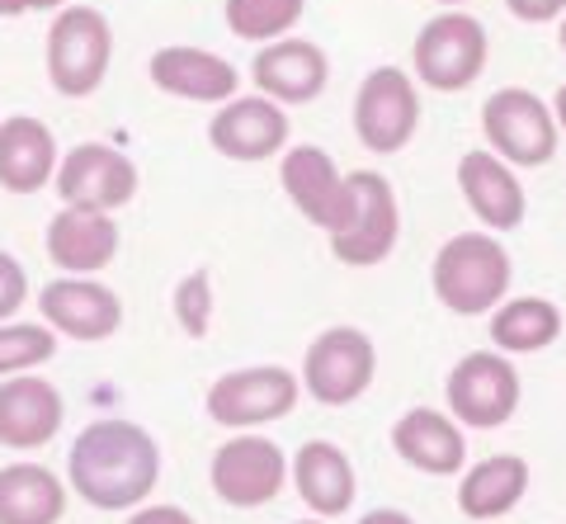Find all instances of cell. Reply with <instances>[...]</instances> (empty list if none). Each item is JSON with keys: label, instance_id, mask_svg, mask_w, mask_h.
I'll list each match as a JSON object with an SVG mask.
<instances>
[{"label": "cell", "instance_id": "obj_1", "mask_svg": "<svg viewBox=\"0 0 566 524\" xmlns=\"http://www.w3.org/2000/svg\"><path fill=\"white\" fill-rule=\"evenodd\" d=\"M71 492L95 511H137L161 482V449L137 421H91L66 453Z\"/></svg>", "mask_w": 566, "mask_h": 524}, {"label": "cell", "instance_id": "obj_2", "mask_svg": "<svg viewBox=\"0 0 566 524\" xmlns=\"http://www.w3.org/2000/svg\"><path fill=\"white\" fill-rule=\"evenodd\" d=\"M510 251L501 247L495 232H458L449 237L434 255V298L444 303L458 317H482V312H495L510 293Z\"/></svg>", "mask_w": 566, "mask_h": 524}, {"label": "cell", "instance_id": "obj_3", "mask_svg": "<svg viewBox=\"0 0 566 524\" xmlns=\"http://www.w3.org/2000/svg\"><path fill=\"white\" fill-rule=\"evenodd\" d=\"M114 62V29L95 6H62L48 29V81L66 99L95 95Z\"/></svg>", "mask_w": 566, "mask_h": 524}, {"label": "cell", "instance_id": "obj_4", "mask_svg": "<svg viewBox=\"0 0 566 524\" xmlns=\"http://www.w3.org/2000/svg\"><path fill=\"white\" fill-rule=\"evenodd\" d=\"M486 48L491 43H486L482 20H472L468 10H444L416 33L411 62H416V76L430 85V91L458 95L482 76Z\"/></svg>", "mask_w": 566, "mask_h": 524}, {"label": "cell", "instance_id": "obj_5", "mask_svg": "<svg viewBox=\"0 0 566 524\" xmlns=\"http://www.w3.org/2000/svg\"><path fill=\"white\" fill-rule=\"evenodd\" d=\"M482 133L505 166H547L557 156V118L524 85H505L482 104Z\"/></svg>", "mask_w": 566, "mask_h": 524}, {"label": "cell", "instance_id": "obj_6", "mask_svg": "<svg viewBox=\"0 0 566 524\" xmlns=\"http://www.w3.org/2000/svg\"><path fill=\"white\" fill-rule=\"evenodd\" d=\"M378 374V349L359 326H331L322 331L307 355H303V388L322 401V407H349L368 392Z\"/></svg>", "mask_w": 566, "mask_h": 524}, {"label": "cell", "instance_id": "obj_7", "mask_svg": "<svg viewBox=\"0 0 566 524\" xmlns=\"http://www.w3.org/2000/svg\"><path fill=\"white\" fill-rule=\"evenodd\" d=\"M444 397H449V411L458 426L495 430L520 407V374L501 349H472V355L453 364Z\"/></svg>", "mask_w": 566, "mask_h": 524}, {"label": "cell", "instance_id": "obj_8", "mask_svg": "<svg viewBox=\"0 0 566 524\" xmlns=\"http://www.w3.org/2000/svg\"><path fill=\"white\" fill-rule=\"evenodd\" d=\"M297 397H303V382L297 374H289L283 364H255V369H232L222 374L208 388V416L227 430H255L283 421Z\"/></svg>", "mask_w": 566, "mask_h": 524}, {"label": "cell", "instance_id": "obj_9", "mask_svg": "<svg viewBox=\"0 0 566 524\" xmlns=\"http://www.w3.org/2000/svg\"><path fill=\"white\" fill-rule=\"evenodd\" d=\"M349 195H354V213L345 222V232L331 237V251L340 265H354V270L382 265L397 251V237H401V208L392 185L378 170H354Z\"/></svg>", "mask_w": 566, "mask_h": 524}, {"label": "cell", "instance_id": "obj_10", "mask_svg": "<svg viewBox=\"0 0 566 524\" xmlns=\"http://www.w3.org/2000/svg\"><path fill=\"white\" fill-rule=\"evenodd\" d=\"M208 482H212V492H218V501L237 505V511H260V505H270L283 492V482H289V459H283V449L274 440L241 430L237 440H227L212 453Z\"/></svg>", "mask_w": 566, "mask_h": 524}, {"label": "cell", "instance_id": "obj_11", "mask_svg": "<svg viewBox=\"0 0 566 524\" xmlns=\"http://www.w3.org/2000/svg\"><path fill=\"white\" fill-rule=\"evenodd\" d=\"M420 128V95L416 81L397 66H374L354 95V133L378 156H397Z\"/></svg>", "mask_w": 566, "mask_h": 524}, {"label": "cell", "instance_id": "obj_12", "mask_svg": "<svg viewBox=\"0 0 566 524\" xmlns=\"http://www.w3.org/2000/svg\"><path fill=\"white\" fill-rule=\"evenodd\" d=\"M57 199L66 208H95V213H114V208L133 203L137 195V166L133 156L104 143H81L57 161Z\"/></svg>", "mask_w": 566, "mask_h": 524}, {"label": "cell", "instance_id": "obj_13", "mask_svg": "<svg viewBox=\"0 0 566 524\" xmlns=\"http://www.w3.org/2000/svg\"><path fill=\"white\" fill-rule=\"evenodd\" d=\"M283 189H289L293 208L303 213L312 227H322L326 237L345 232V222L354 213V195H349V175L331 161L322 147H293L283 151V170H279Z\"/></svg>", "mask_w": 566, "mask_h": 524}, {"label": "cell", "instance_id": "obj_14", "mask_svg": "<svg viewBox=\"0 0 566 524\" xmlns=\"http://www.w3.org/2000/svg\"><path fill=\"white\" fill-rule=\"evenodd\" d=\"M39 312L52 336H71V340H109L123 326V303L114 289H104L99 279L85 274H66L52 279L39 293Z\"/></svg>", "mask_w": 566, "mask_h": 524}, {"label": "cell", "instance_id": "obj_15", "mask_svg": "<svg viewBox=\"0 0 566 524\" xmlns=\"http://www.w3.org/2000/svg\"><path fill=\"white\" fill-rule=\"evenodd\" d=\"M208 143L218 147L227 161H270L274 151L289 143V114L264 95H237L227 99L208 124Z\"/></svg>", "mask_w": 566, "mask_h": 524}, {"label": "cell", "instance_id": "obj_16", "mask_svg": "<svg viewBox=\"0 0 566 524\" xmlns=\"http://www.w3.org/2000/svg\"><path fill=\"white\" fill-rule=\"evenodd\" d=\"M62 392L52 388L48 378H29V374H14V378H0V444L6 449H43L57 440L62 430Z\"/></svg>", "mask_w": 566, "mask_h": 524}, {"label": "cell", "instance_id": "obj_17", "mask_svg": "<svg viewBox=\"0 0 566 524\" xmlns=\"http://www.w3.org/2000/svg\"><path fill=\"white\" fill-rule=\"evenodd\" d=\"M147 72L156 91H166L175 99H193V104H227L237 99V85H241L237 66L227 57L208 48H185V43L156 48Z\"/></svg>", "mask_w": 566, "mask_h": 524}, {"label": "cell", "instance_id": "obj_18", "mask_svg": "<svg viewBox=\"0 0 566 524\" xmlns=\"http://www.w3.org/2000/svg\"><path fill=\"white\" fill-rule=\"evenodd\" d=\"M251 76L260 85V95L283 109V104H307L322 95L331 81V62H326V52L307 39H279L255 52Z\"/></svg>", "mask_w": 566, "mask_h": 524}, {"label": "cell", "instance_id": "obj_19", "mask_svg": "<svg viewBox=\"0 0 566 524\" xmlns=\"http://www.w3.org/2000/svg\"><path fill=\"white\" fill-rule=\"evenodd\" d=\"M458 189H463L476 222L491 227V232H515L528 213L524 185L495 151H468L463 161H458Z\"/></svg>", "mask_w": 566, "mask_h": 524}, {"label": "cell", "instance_id": "obj_20", "mask_svg": "<svg viewBox=\"0 0 566 524\" xmlns=\"http://www.w3.org/2000/svg\"><path fill=\"white\" fill-rule=\"evenodd\" d=\"M392 449L430 478H453V473L468 468L463 426L444 411H430V407H411L401 416V421L392 426Z\"/></svg>", "mask_w": 566, "mask_h": 524}, {"label": "cell", "instance_id": "obj_21", "mask_svg": "<svg viewBox=\"0 0 566 524\" xmlns=\"http://www.w3.org/2000/svg\"><path fill=\"white\" fill-rule=\"evenodd\" d=\"M48 255L66 274H99L118 255V222L95 208H62L48 222Z\"/></svg>", "mask_w": 566, "mask_h": 524}, {"label": "cell", "instance_id": "obj_22", "mask_svg": "<svg viewBox=\"0 0 566 524\" xmlns=\"http://www.w3.org/2000/svg\"><path fill=\"white\" fill-rule=\"evenodd\" d=\"M289 478L297 486V496L307 501V511H316L322 520L345 515L354 505V492H359L349 453L340 444H331V440H307L303 449H297L293 463H289Z\"/></svg>", "mask_w": 566, "mask_h": 524}, {"label": "cell", "instance_id": "obj_23", "mask_svg": "<svg viewBox=\"0 0 566 524\" xmlns=\"http://www.w3.org/2000/svg\"><path fill=\"white\" fill-rule=\"evenodd\" d=\"M57 175V137L43 118L14 114L0 124V185L10 195H39Z\"/></svg>", "mask_w": 566, "mask_h": 524}, {"label": "cell", "instance_id": "obj_24", "mask_svg": "<svg viewBox=\"0 0 566 524\" xmlns=\"http://www.w3.org/2000/svg\"><path fill=\"white\" fill-rule=\"evenodd\" d=\"M528 492V463L520 453H491V459L463 468L458 482V511L468 520H501Z\"/></svg>", "mask_w": 566, "mask_h": 524}, {"label": "cell", "instance_id": "obj_25", "mask_svg": "<svg viewBox=\"0 0 566 524\" xmlns=\"http://www.w3.org/2000/svg\"><path fill=\"white\" fill-rule=\"evenodd\" d=\"M66 515V486L43 463L0 468V524H57Z\"/></svg>", "mask_w": 566, "mask_h": 524}, {"label": "cell", "instance_id": "obj_26", "mask_svg": "<svg viewBox=\"0 0 566 524\" xmlns=\"http://www.w3.org/2000/svg\"><path fill=\"white\" fill-rule=\"evenodd\" d=\"M562 336V312L547 298H510L491 312V340L501 355H534Z\"/></svg>", "mask_w": 566, "mask_h": 524}, {"label": "cell", "instance_id": "obj_27", "mask_svg": "<svg viewBox=\"0 0 566 524\" xmlns=\"http://www.w3.org/2000/svg\"><path fill=\"white\" fill-rule=\"evenodd\" d=\"M307 0H227V29L245 43H279L297 20H303Z\"/></svg>", "mask_w": 566, "mask_h": 524}, {"label": "cell", "instance_id": "obj_28", "mask_svg": "<svg viewBox=\"0 0 566 524\" xmlns=\"http://www.w3.org/2000/svg\"><path fill=\"white\" fill-rule=\"evenodd\" d=\"M57 355V336L33 322H0V378L29 374Z\"/></svg>", "mask_w": 566, "mask_h": 524}, {"label": "cell", "instance_id": "obj_29", "mask_svg": "<svg viewBox=\"0 0 566 524\" xmlns=\"http://www.w3.org/2000/svg\"><path fill=\"white\" fill-rule=\"evenodd\" d=\"M175 317H180L185 336H203L212 322V279L208 270H189L175 289Z\"/></svg>", "mask_w": 566, "mask_h": 524}, {"label": "cell", "instance_id": "obj_30", "mask_svg": "<svg viewBox=\"0 0 566 524\" xmlns=\"http://www.w3.org/2000/svg\"><path fill=\"white\" fill-rule=\"evenodd\" d=\"M29 298V274L10 251H0V322H10Z\"/></svg>", "mask_w": 566, "mask_h": 524}, {"label": "cell", "instance_id": "obj_31", "mask_svg": "<svg viewBox=\"0 0 566 524\" xmlns=\"http://www.w3.org/2000/svg\"><path fill=\"white\" fill-rule=\"evenodd\" d=\"M505 10L524 24H547L557 14H566V0H505Z\"/></svg>", "mask_w": 566, "mask_h": 524}, {"label": "cell", "instance_id": "obj_32", "mask_svg": "<svg viewBox=\"0 0 566 524\" xmlns=\"http://www.w3.org/2000/svg\"><path fill=\"white\" fill-rule=\"evenodd\" d=\"M128 524H193V515L180 511V505H142V511L128 515Z\"/></svg>", "mask_w": 566, "mask_h": 524}, {"label": "cell", "instance_id": "obj_33", "mask_svg": "<svg viewBox=\"0 0 566 524\" xmlns=\"http://www.w3.org/2000/svg\"><path fill=\"white\" fill-rule=\"evenodd\" d=\"M66 0H0V14H29V10H62Z\"/></svg>", "mask_w": 566, "mask_h": 524}, {"label": "cell", "instance_id": "obj_34", "mask_svg": "<svg viewBox=\"0 0 566 524\" xmlns=\"http://www.w3.org/2000/svg\"><path fill=\"white\" fill-rule=\"evenodd\" d=\"M359 524H416L406 511H392V505H378V511H368V515H359Z\"/></svg>", "mask_w": 566, "mask_h": 524}, {"label": "cell", "instance_id": "obj_35", "mask_svg": "<svg viewBox=\"0 0 566 524\" xmlns=\"http://www.w3.org/2000/svg\"><path fill=\"white\" fill-rule=\"evenodd\" d=\"M553 118H557V133H566V85H562L557 99H553Z\"/></svg>", "mask_w": 566, "mask_h": 524}, {"label": "cell", "instance_id": "obj_36", "mask_svg": "<svg viewBox=\"0 0 566 524\" xmlns=\"http://www.w3.org/2000/svg\"><path fill=\"white\" fill-rule=\"evenodd\" d=\"M439 6H453V10H458V6H463V0H439Z\"/></svg>", "mask_w": 566, "mask_h": 524}, {"label": "cell", "instance_id": "obj_37", "mask_svg": "<svg viewBox=\"0 0 566 524\" xmlns=\"http://www.w3.org/2000/svg\"><path fill=\"white\" fill-rule=\"evenodd\" d=\"M562 52H566V20H562Z\"/></svg>", "mask_w": 566, "mask_h": 524}, {"label": "cell", "instance_id": "obj_38", "mask_svg": "<svg viewBox=\"0 0 566 524\" xmlns=\"http://www.w3.org/2000/svg\"><path fill=\"white\" fill-rule=\"evenodd\" d=\"M297 524H322V520H297Z\"/></svg>", "mask_w": 566, "mask_h": 524}]
</instances>
